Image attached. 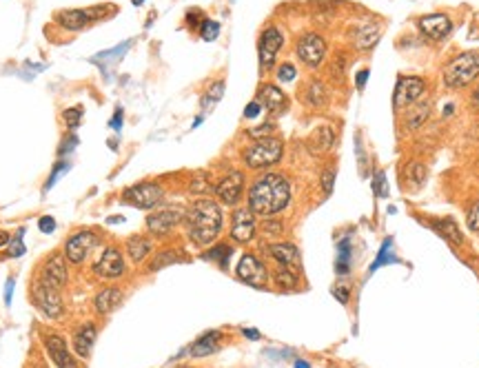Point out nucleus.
<instances>
[{"label": "nucleus", "instance_id": "34", "mask_svg": "<svg viewBox=\"0 0 479 368\" xmlns=\"http://www.w3.org/2000/svg\"><path fill=\"white\" fill-rule=\"evenodd\" d=\"M225 94V80H217L209 87V91L205 94V98H202V107H213L215 102H220V98H222Z\"/></svg>", "mask_w": 479, "mask_h": 368}, {"label": "nucleus", "instance_id": "56", "mask_svg": "<svg viewBox=\"0 0 479 368\" xmlns=\"http://www.w3.org/2000/svg\"><path fill=\"white\" fill-rule=\"evenodd\" d=\"M11 242V237H9V233H5V231H0V247H5V244H9Z\"/></svg>", "mask_w": 479, "mask_h": 368}, {"label": "nucleus", "instance_id": "36", "mask_svg": "<svg viewBox=\"0 0 479 368\" xmlns=\"http://www.w3.org/2000/svg\"><path fill=\"white\" fill-rule=\"evenodd\" d=\"M348 260H351V240H342L340 244V255H338V273L346 275L348 271Z\"/></svg>", "mask_w": 479, "mask_h": 368}, {"label": "nucleus", "instance_id": "49", "mask_svg": "<svg viewBox=\"0 0 479 368\" xmlns=\"http://www.w3.org/2000/svg\"><path fill=\"white\" fill-rule=\"evenodd\" d=\"M264 231L271 233V235H278L282 231V224L278 222V220H267V222H264Z\"/></svg>", "mask_w": 479, "mask_h": 368}, {"label": "nucleus", "instance_id": "1", "mask_svg": "<svg viewBox=\"0 0 479 368\" xmlns=\"http://www.w3.org/2000/svg\"><path fill=\"white\" fill-rule=\"evenodd\" d=\"M291 184L280 173H264L249 189V209L255 215H275L289 207Z\"/></svg>", "mask_w": 479, "mask_h": 368}, {"label": "nucleus", "instance_id": "52", "mask_svg": "<svg viewBox=\"0 0 479 368\" xmlns=\"http://www.w3.org/2000/svg\"><path fill=\"white\" fill-rule=\"evenodd\" d=\"M366 78H368V69H362V71L357 73V78H355V85H357V87H364V85H366Z\"/></svg>", "mask_w": 479, "mask_h": 368}, {"label": "nucleus", "instance_id": "25", "mask_svg": "<svg viewBox=\"0 0 479 368\" xmlns=\"http://www.w3.org/2000/svg\"><path fill=\"white\" fill-rule=\"evenodd\" d=\"M220 340H222V333L220 330H209V333H205L202 335L191 348H189V353L193 355V357H205V355H211V353H215L217 351V344H220Z\"/></svg>", "mask_w": 479, "mask_h": 368}, {"label": "nucleus", "instance_id": "9", "mask_svg": "<svg viewBox=\"0 0 479 368\" xmlns=\"http://www.w3.org/2000/svg\"><path fill=\"white\" fill-rule=\"evenodd\" d=\"M235 273H237V278L242 280L244 284L255 286V288H264L267 282H269L267 266L260 260H257L253 253H244L242 257H239Z\"/></svg>", "mask_w": 479, "mask_h": 368}, {"label": "nucleus", "instance_id": "30", "mask_svg": "<svg viewBox=\"0 0 479 368\" xmlns=\"http://www.w3.org/2000/svg\"><path fill=\"white\" fill-rule=\"evenodd\" d=\"M335 142V131L330 126H320L316 129V134L311 136V146L316 151H328Z\"/></svg>", "mask_w": 479, "mask_h": 368}, {"label": "nucleus", "instance_id": "28", "mask_svg": "<svg viewBox=\"0 0 479 368\" xmlns=\"http://www.w3.org/2000/svg\"><path fill=\"white\" fill-rule=\"evenodd\" d=\"M433 229H435L441 237H446L448 242H453V244H462V242H464L462 231H459V227L455 224V220H451V217L433 220Z\"/></svg>", "mask_w": 479, "mask_h": 368}, {"label": "nucleus", "instance_id": "55", "mask_svg": "<svg viewBox=\"0 0 479 368\" xmlns=\"http://www.w3.org/2000/svg\"><path fill=\"white\" fill-rule=\"evenodd\" d=\"M112 126H114V129H118V126H122V112H120V109H118V112H116V118H114V122H112Z\"/></svg>", "mask_w": 479, "mask_h": 368}, {"label": "nucleus", "instance_id": "10", "mask_svg": "<svg viewBox=\"0 0 479 368\" xmlns=\"http://www.w3.org/2000/svg\"><path fill=\"white\" fill-rule=\"evenodd\" d=\"M180 222H184V211L180 207H160L146 217V229L154 235H167Z\"/></svg>", "mask_w": 479, "mask_h": 368}, {"label": "nucleus", "instance_id": "46", "mask_svg": "<svg viewBox=\"0 0 479 368\" xmlns=\"http://www.w3.org/2000/svg\"><path fill=\"white\" fill-rule=\"evenodd\" d=\"M38 227H41L43 233H53L56 231V220H53L51 215H45V217L38 220Z\"/></svg>", "mask_w": 479, "mask_h": 368}, {"label": "nucleus", "instance_id": "31", "mask_svg": "<svg viewBox=\"0 0 479 368\" xmlns=\"http://www.w3.org/2000/svg\"><path fill=\"white\" fill-rule=\"evenodd\" d=\"M273 280H275V284H278L280 288L291 291V288L298 286V273H293L291 266H280L278 271L273 273Z\"/></svg>", "mask_w": 479, "mask_h": 368}, {"label": "nucleus", "instance_id": "16", "mask_svg": "<svg viewBox=\"0 0 479 368\" xmlns=\"http://www.w3.org/2000/svg\"><path fill=\"white\" fill-rule=\"evenodd\" d=\"M231 237L239 244H247L255 237V213L251 209H235L231 217Z\"/></svg>", "mask_w": 479, "mask_h": 368}, {"label": "nucleus", "instance_id": "43", "mask_svg": "<svg viewBox=\"0 0 479 368\" xmlns=\"http://www.w3.org/2000/svg\"><path fill=\"white\" fill-rule=\"evenodd\" d=\"M273 131H275L273 124H262V126H257V129H249V136L255 138V140H260V138H271Z\"/></svg>", "mask_w": 479, "mask_h": 368}, {"label": "nucleus", "instance_id": "12", "mask_svg": "<svg viewBox=\"0 0 479 368\" xmlns=\"http://www.w3.org/2000/svg\"><path fill=\"white\" fill-rule=\"evenodd\" d=\"M94 273L102 280H118L124 275V257L118 247H107L94 264Z\"/></svg>", "mask_w": 479, "mask_h": 368}, {"label": "nucleus", "instance_id": "26", "mask_svg": "<svg viewBox=\"0 0 479 368\" xmlns=\"http://www.w3.org/2000/svg\"><path fill=\"white\" fill-rule=\"evenodd\" d=\"M429 116H431V104L429 102L411 104V112L407 114V118H404V129H407V131H415V129H419L424 122L429 120Z\"/></svg>", "mask_w": 479, "mask_h": 368}, {"label": "nucleus", "instance_id": "5", "mask_svg": "<svg viewBox=\"0 0 479 368\" xmlns=\"http://www.w3.org/2000/svg\"><path fill=\"white\" fill-rule=\"evenodd\" d=\"M31 300H33V304L38 306L47 318H51V320H58V318H63V313H65V304H63V298H60V288H56V286H51V284H47V282H43L41 278H36L33 282H31Z\"/></svg>", "mask_w": 479, "mask_h": 368}, {"label": "nucleus", "instance_id": "15", "mask_svg": "<svg viewBox=\"0 0 479 368\" xmlns=\"http://www.w3.org/2000/svg\"><path fill=\"white\" fill-rule=\"evenodd\" d=\"M38 278H41L43 282L51 284V286L63 288V286L67 284V280H69V271H67V257H65V253H51V255L47 257V260H45V264H43V269H41V273H38Z\"/></svg>", "mask_w": 479, "mask_h": 368}, {"label": "nucleus", "instance_id": "59", "mask_svg": "<svg viewBox=\"0 0 479 368\" xmlns=\"http://www.w3.org/2000/svg\"><path fill=\"white\" fill-rule=\"evenodd\" d=\"M134 5H142V0H134Z\"/></svg>", "mask_w": 479, "mask_h": 368}, {"label": "nucleus", "instance_id": "58", "mask_svg": "<svg viewBox=\"0 0 479 368\" xmlns=\"http://www.w3.org/2000/svg\"><path fill=\"white\" fill-rule=\"evenodd\" d=\"M296 368H311V366H308V364H306V362H302V359H298V362H296Z\"/></svg>", "mask_w": 479, "mask_h": 368}, {"label": "nucleus", "instance_id": "11", "mask_svg": "<svg viewBox=\"0 0 479 368\" xmlns=\"http://www.w3.org/2000/svg\"><path fill=\"white\" fill-rule=\"evenodd\" d=\"M104 7L107 5H98V7H89V9H67L60 11L56 16V21L60 27L69 29V31H80L85 27H89L91 23H96L98 18L104 16Z\"/></svg>", "mask_w": 479, "mask_h": 368}, {"label": "nucleus", "instance_id": "40", "mask_svg": "<svg viewBox=\"0 0 479 368\" xmlns=\"http://www.w3.org/2000/svg\"><path fill=\"white\" fill-rule=\"evenodd\" d=\"M466 224L470 231L479 233V200L473 202V207L468 209V215H466Z\"/></svg>", "mask_w": 479, "mask_h": 368}, {"label": "nucleus", "instance_id": "32", "mask_svg": "<svg viewBox=\"0 0 479 368\" xmlns=\"http://www.w3.org/2000/svg\"><path fill=\"white\" fill-rule=\"evenodd\" d=\"M404 180H407V184H413V187H421L424 180H426V167L419 162L407 164V169H404Z\"/></svg>", "mask_w": 479, "mask_h": 368}, {"label": "nucleus", "instance_id": "7", "mask_svg": "<svg viewBox=\"0 0 479 368\" xmlns=\"http://www.w3.org/2000/svg\"><path fill=\"white\" fill-rule=\"evenodd\" d=\"M96 247H98V235L94 231L89 229L76 231L65 242V257L71 264H82L87 257L94 253Z\"/></svg>", "mask_w": 479, "mask_h": 368}, {"label": "nucleus", "instance_id": "51", "mask_svg": "<svg viewBox=\"0 0 479 368\" xmlns=\"http://www.w3.org/2000/svg\"><path fill=\"white\" fill-rule=\"evenodd\" d=\"M333 296H335L342 304H346V302H348V288L340 286V288H335V291H333Z\"/></svg>", "mask_w": 479, "mask_h": 368}, {"label": "nucleus", "instance_id": "42", "mask_svg": "<svg viewBox=\"0 0 479 368\" xmlns=\"http://www.w3.org/2000/svg\"><path fill=\"white\" fill-rule=\"evenodd\" d=\"M296 76H298V71H296V67H293L291 63L280 65V69H278V80L280 82H291Z\"/></svg>", "mask_w": 479, "mask_h": 368}, {"label": "nucleus", "instance_id": "19", "mask_svg": "<svg viewBox=\"0 0 479 368\" xmlns=\"http://www.w3.org/2000/svg\"><path fill=\"white\" fill-rule=\"evenodd\" d=\"M45 348H47L49 357H51L53 362H56L58 368H80L78 362L73 359V355L69 353L67 342H65L60 335H56V333L45 335Z\"/></svg>", "mask_w": 479, "mask_h": 368}, {"label": "nucleus", "instance_id": "39", "mask_svg": "<svg viewBox=\"0 0 479 368\" xmlns=\"http://www.w3.org/2000/svg\"><path fill=\"white\" fill-rule=\"evenodd\" d=\"M65 122L69 129H78L82 122V107H71L65 112Z\"/></svg>", "mask_w": 479, "mask_h": 368}, {"label": "nucleus", "instance_id": "54", "mask_svg": "<svg viewBox=\"0 0 479 368\" xmlns=\"http://www.w3.org/2000/svg\"><path fill=\"white\" fill-rule=\"evenodd\" d=\"M11 288H14V280H7V293H5V302L11 304Z\"/></svg>", "mask_w": 479, "mask_h": 368}, {"label": "nucleus", "instance_id": "23", "mask_svg": "<svg viewBox=\"0 0 479 368\" xmlns=\"http://www.w3.org/2000/svg\"><path fill=\"white\" fill-rule=\"evenodd\" d=\"M267 251L280 266H296V264H300V251H298L296 244H291V242L269 244Z\"/></svg>", "mask_w": 479, "mask_h": 368}, {"label": "nucleus", "instance_id": "22", "mask_svg": "<svg viewBox=\"0 0 479 368\" xmlns=\"http://www.w3.org/2000/svg\"><path fill=\"white\" fill-rule=\"evenodd\" d=\"M380 38V27L375 23H364V25H355L351 29V43L355 49L360 51H368L371 47H375Z\"/></svg>", "mask_w": 479, "mask_h": 368}, {"label": "nucleus", "instance_id": "38", "mask_svg": "<svg viewBox=\"0 0 479 368\" xmlns=\"http://www.w3.org/2000/svg\"><path fill=\"white\" fill-rule=\"evenodd\" d=\"M200 36H202V40H207V43L215 40L217 36H220V25H217L215 21H202V25H200Z\"/></svg>", "mask_w": 479, "mask_h": 368}, {"label": "nucleus", "instance_id": "47", "mask_svg": "<svg viewBox=\"0 0 479 368\" xmlns=\"http://www.w3.org/2000/svg\"><path fill=\"white\" fill-rule=\"evenodd\" d=\"M260 112H262V104L255 100V102L247 104V109H244V116H247V118H257V116H260Z\"/></svg>", "mask_w": 479, "mask_h": 368}, {"label": "nucleus", "instance_id": "33", "mask_svg": "<svg viewBox=\"0 0 479 368\" xmlns=\"http://www.w3.org/2000/svg\"><path fill=\"white\" fill-rule=\"evenodd\" d=\"M180 260V253L178 251H162L154 257V262L149 264V271H160L169 264H176Z\"/></svg>", "mask_w": 479, "mask_h": 368}, {"label": "nucleus", "instance_id": "45", "mask_svg": "<svg viewBox=\"0 0 479 368\" xmlns=\"http://www.w3.org/2000/svg\"><path fill=\"white\" fill-rule=\"evenodd\" d=\"M21 235H23V231L18 233V237H14V244H11V249H9V253H7L9 257H21V255L25 253V244H23V237H21Z\"/></svg>", "mask_w": 479, "mask_h": 368}, {"label": "nucleus", "instance_id": "44", "mask_svg": "<svg viewBox=\"0 0 479 368\" xmlns=\"http://www.w3.org/2000/svg\"><path fill=\"white\" fill-rule=\"evenodd\" d=\"M333 182H335V169L328 167L324 173H322V187L326 193H330V189H333Z\"/></svg>", "mask_w": 479, "mask_h": 368}, {"label": "nucleus", "instance_id": "35", "mask_svg": "<svg viewBox=\"0 0 479 368\" xmlns=\"http://www.w3.org/2000/svg\"><path fill=\"white\" fill-rule=\"evenodd\" d=\"M229 255H231V247H227V244H215L213 249L207 251L205 257H207V260H215V262H220L222 266H227Z\"/></svg>", "mask_w": 479, "mask_h": 368}, {"label": "nucleus", "instance_id": "57", "mask_svg": "<svg viewBox=\"0 0 479 368\" xmlns=\"http://www.w3.org/2000/svg\"><path fill=\"white\" fill-rule=\"evenodd\" d=\"M473 107L479 109V87L475 89V94H473Z\"/></svg>", "mask_w": 479, "mask_h": 368}, {"label": "nucleus", "instance_id": "24", "mask_svg": "<svg viewBox=\"0 0 479 368\" xmlns=\"http://www.w3.org/2000/svg\"><path fill=\"white\" fill-rule=\"evenodd\" d=\"M120 304H122V291L116 286L102 288L94 298V308H96V313H100V315H109V313H114Z\"/></svg>", "mask_w": 479, "mask_h": 368}, {"label": "nucleus", "instance_id": "29", "mask_svg": "<svg viewBox=\"0 0 479 368\" xmlns=\"http://www.w3.org/2000/svg\"><path fill=\"white\" fill-rule=\"evenodd\" d=\"M127 253L134 262H142L144 257L151 253V240L142 235H131L127 240Z\"/></svg>", "mask_w": 479, "mask_h": 368}, {"label": "nucleus", "instance_id": "27", "mask_svg": "<svg viewBox=\"0 0 479 368\" xmlns=\"http://www.w3.org/2000/svg\"><path fill=\"white\" fill-rule=\"evenodd\" d=\"M302 100H304L308 107H322V104H326L328 94H326L324 82L318 80V78H313V80L304 87V91H302Z\"/></svg>", "mask_w": 479, "mask_h": 368}, {"label": "nucleus", "instance_id": "4", "mask_svg": "<svg viewBox=\"0 0 479 368\" xmlns=\"http://www.w3.org/2000/svg\"><path fill=\"white\" fill-rule=\"evenodd\" d=\"M282 151L284 144L280 138H260L242 151V160L249 169H267L282 160Z\"/></svg>", "mask_w": 479, "mask_h": 368}, {"label": "nucleus", "instance_id": "60", "mask_svg": "<svg viewBox=\"0 0 479 368\" xmlns=\"http://www.w3.org/2000/svg\"><path fill=\"white\" fill-rule=\"evenodd\" d=\"M41 368H47V366H41Z\"/></svg>", "mask_w": 479, "mask_h": 368}, {"label": "nucleus", "instance_id": "21", "mask_svg": "<svg viewBox=\"0 0 479 368\" xmlns=\"http://www.w3.org/2000/svg\"><path fill=\"white\" fill-rule=\"evenodd\" d=\"M257 102L264 104L269 112L275 114V116L284 114L289 109V100L284 96V91L280 87H275V85H262L260 91H257Z\"/></svg>", "mask_w": 479, "mask_h": 368}, {"label": "nucleus", "instance_id": "8", "mask_svg": "<svg viewBox=\"0 0 479 368\" xmlns=\"http://www.w3.org/2000/svg\"><path fill=\"white\" fill-rule=\"evenodd\" d=\"M296 51H298V58L306 65V67H311V69H316V67H320L322 63H324V56H326V40L322 38L320 33H304L302 38L298 40V47H296Z\"/></svg>", "mask_w": 479, "mask_h": 368}, {"label": "nucleus", "instance_id": "17", "mask_svg": "<svg viewBox=\"0 0 479 368\" xmlns=\"http://www.w3.org/2000/svg\"><path fill=\"white\" fill-rule=\"evenodd\" d=\"M424 91H426V82L421 78H417V76L402 78L395 89V107L402 109V107H411V104L419 102Z\"/></svg>", "mask_w": 479, "mask_h": 368}, {"label": "nucleus", "instance_id": "37", "mask_svg": "<svg viewBox=\"0 0 479 368\" xmlns=\"http://www.w3.org/2000/svg\"><path fill=\"white\" fill-rule=\"evenodd\" d=\"M395 260V251H393V242L391 240H386L384 244H382V251H380V257L375 260V264L371 266V273L375 271V269H380L382 264H389V262H393Z\"/></svg>", "mask_w": 479, "mask_h": 368}, {"label": "nucleus", "instance_id": "41", "mask_svg": "<svg viewBox=\"0 0 479 368\" xmlns=\"http://www.w3.org/2000/svg\"><path fill=\"white\" fill-rule=\"evenodd\" d=\"M209 175L207 173H198L195 178H193V182H191V193H205V191H209Z\"/></svg>", "mask_w": 479, "mask_h": 368}, {"label": "nucleus", "instance_id": "20", "mask_svg": "<svg viewBox=\"0 0 479 368\" xmlns=\"http://www.w3.org/2000/svg\"><path fill=\"white\" fill-rule=\"evenodd\" d=\"M96 335H98V328L94 322H87V324H80L76 328V333H73V340H71V346L76 355L80 359H87L91 355V348L96 344Z\"/></svg>", "mask_w": 479, "mask_h": 368}, {"label": "nucleus", "instance_id": "14", "mask_svg": "<svg viewBox=\"0 0 479 368\" xmlns=\"http://www.w3.org/2000/svg\"><path fill=\"white\" fill-rule=\"evenodd\" d=\"M244 182H247V178L242 171H229L215 184V195L220 197V202L233 207V205H237L239 197L244 193Z\"/></svg>", "mask_w": 479, "mask_h": 368}, {"label": "nucleus", "instance_id": "50", "mask_svg": "<svg viewBox=\"0 0 479 368\" xmlns=\"http://www.w3.org/2000/svg\"><path fill=\"white\" fill-rule=\"evenodd\" d=\"M200 21H202V13H200V11H189V13H187V23H189V27H193V29L200 27V25H202Z\"/></svg>", "mask_w": 479, "mask_h": 368}, {"label": "nucleus", "instance_id": "3", "mask_svg": "<svg viewBox=\"0 0 479 368\" xmlns=\"http://www.w3.org/2000/svg\"><path fill=\"white\" fill-rule=\"evenodd\" d=\"M479 76V51H464L455 60H451L441 73L444 85L448 89L468 87Z\"/></svg>", "mask_w": 479, "mask_h": 368}, {"label": "nucleus", "instance_id": "2", "mask_svg": "<svg viewBox=\"0 0 479 368\" xmlns=\"http://www.w3.org/2000/svg\"><path fill=\"white\" fill-rule=\"evenodd\" d=\"M184 227L195 247H207L222 231V209L213 200H195L184 213Z\"/></svg>", "mask_w": 479, "mask_h": 368}, {"label": "nucleus", "instance_id": "6", "mask_svg": "<svg viewBox=\"0 0 479 368\" xmlns=\"http://www.w3.org/2000/svg\"><path fill=\"white\" fill-rule=\"evenodd\" d=\"M164 197V191L158 182H138V184H131V187H127L122 191V200L124 205H131L136 209H156Z\"/></svg>", "mask_w": 479, "mask_h": 368}, {"label": "nucleus", "instance_id": "48", "mask_svg": "<svg viewBox=\"0 0 479 368\" xmlns=\"http://www.w3.org/2000/svg\"><path fill=\"white\" fill-rule=\"evenodd\" d=\"M373 191L377 195H384L386 193V175L384 173H377V180L373 182Z\"/></svg>", "mask_w": 479, "mask_h": 368}, {"label": "nucleus", "instance_id": "13", "mask_svg": "<svg viewBox=\"0 0 479 368\" xmlns=\"http://www.w3.org/2000/svg\"><path fill=\"white\" fill-rule=\"evenodd\" d=\"M284 45V36L278 27H267L260 36V45H257V53H260V67L262 71H269L275 65V56Z\"/></svg>", "mask_w": 479, "mask_h": 368}, {"label": "nucleus", "instance_id": "53", "mask_svg": "<svg viewBox=\"0 0 479 368\" xmlns=\"http://www.w3.org/2000/svg\"><path fill=\"white\" fill-rule=\"evenodd\" d=\"M242 333H244L249 340H260V333H257V330H253V328H244Z\"/></svg>", "mask_w": 479, "mask_h": 368}, {"label": "nucleus", "instance_id": "18", "mask_svg": "<svg viewBox=\"0 0 479 368\" xmlns=\"http://www.w3.org/2000/svg\"><path fill=\"white\" fill-rule=\"evenodd\" d=\"M419 29L429 40H441L451 33L453 23L446 13H429L419 18Z\"/></svg>", "mask_w": 479, "mask_h": 368}]
</instances>
